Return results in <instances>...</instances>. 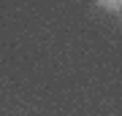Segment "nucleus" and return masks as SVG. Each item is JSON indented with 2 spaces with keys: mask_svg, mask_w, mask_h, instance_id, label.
<instances>
[{
  "mask_svg": "<svg viewBox=\"0 0 122 116\" xmlns=\"http://www.w3.org/2000/svg\"><path fill=\"white\" fill-rule=\"evenodd\" d=\"M100 5H103L106 11H119L122 8V0H98Z\"/></svg>",
  "mask_w": 122,
  "mask_h": 116,
  "instance_id": "nucleus-1",
  "label": "nucleus"
}]
</instances>
